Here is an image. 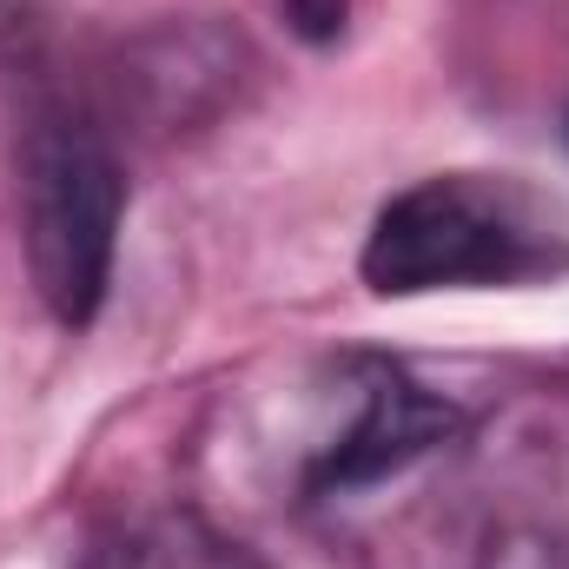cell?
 I'll use <instances>...</instances> for the list:
<instances>
[{
	"label": "cell",
	"instance_id": "5b68a950",
	"mask_svg": "<svg viewBox=\"0 0 569 569\" xmlns=\"http://www.w3.org/2000/svg\"><path fill=\"white\" fill-rule=\"evenodd\" d=\"M279 7L291 20V33L311 40V47H331L345 33V20H351V0H279Z\"/></svg>",
	"mask_w": 569,
	"mask_h": 569
},
{
	"label": "cell",
	"instance_id": "6da1fadb",
	"mask_svg": "<svg viewBox=\"0 0 569 569\" xmlns=\"http://www.w3.org/2000/svg\"><path fill=\"white\" fill-rule=\"evenodd\" d=\"M569 266V232L563 219L483 172H437L398 192L371 239H365V279L391 298L418 291H457V284H523L550 279Z\"/></svg>",
	"mask_w": 569,
	"mask_h": 569
},
{
	"label": "cell",
	"instance_id": "3957f363",
	"mask_svg": "<svg viewBox=\"0 0 569 569\" xmlns=\"http://www.w3.org/2000/svg\"><path fill=\"white\" fill-rule=\"evenodd\" d=\"M87 569H266V563L246 543H232L226 530H212L186 510H159V517H133L113 537H100Z\"/></svg>",
	"mask_w": 569,
	"mask_h": 569
},
{
	"label": "cell",
	"instance_id": "277c9868",
	"mask_svg": "<svg viewBox=\"0 0 569 569\" xmlns=\"http://www.w3.org/2000/svg\"><path fill=\"white\" fill-rule=\"evenodd\" d=\"M437 430H443V411H437V405H425V398H418L411 385H398V378H378L365 418H358L351 437L331 450V463L318 470V483H358V477H378V470L405 463L411 450H425Z\"/></svg>",
	"mask_w": 569,
	"mask_h": 569
},
{
	"label": "cell",
	"instance_id": "7a4b0ae2",
	"mask_svg": "<svg viewBox=\"0 0 569 569\" xmlns=\"http://www.w3.org/2000/svg\"><path fill=\"white\" fill-rule=\"evenodd\" d=\"M20 192H27V266L53 318L87 325L113 279V239H120V166L107 140L87 120L47 113L27 133L20 159Z\"/></svg>",
	"mask_w": 569,
	"mask_h": 569
},
{
	"label": "cell",
	"instance_id": "8992f818",
	"mask_svg": "<svg viewBox=\"0 0 569 569\" xmlns=\"http://www.w3.org/2000/svg\"><path fill=\"white\" fill-rule=\"evenodd\" d=\"M47 0H0V40L7 33H20V27H33V13H40Z\"/></svg>",
	"mask_w": 569,
	"mask_h": 569
}]
</instances>
